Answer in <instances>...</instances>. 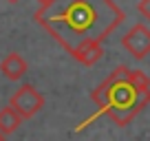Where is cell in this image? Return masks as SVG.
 Returning a JSON list of instances; mask_svg holds the SVG:
<instances>
[{
  "label": "cell",
  "mask_w": 150,
  "mask_h": 141,
  "mask_svg": "<svg viewBox=\"0 0 150 141\" xmlns=\"http://www.w3.org/2000/svg\"><path fill=\"white\" fill-rule=\"evenodd\" d=\"M33 18L66 53H73L86 40L104 42L124 22V11L112 0H49Z\"/></svg>",
  "instance_id": "1"
},
{
  "label": "cell",
  "mask_w": 150,
  "mask_h": 141,
  "mask_svg": "<svg viewBox=\"0 0 150 141\" xmlns=\"http://www.w3.org/2000/svg\"><path fill=\"white\" fill-rule=\"evenodd\" d=\"M130 70L132 68L124 64L115 66V70L91 93V99L95 102L99 113H104L119 128H124L144 106L150 104V93H139L128 82Z\"/></svg>",
  "instance_id": "2"
},
{
  "label": "cell",
  "mask_w": 150,
  "mask_h": 141,
  "mask_svg": "<svg viewBox=\"0 0 150 141\" xmlns=\"http://www.w3.org/2000/svg\"><path fill=\"white\" fill-rule=\"evenodd\" d=\"M9 106H11V108H13L22 119H31V117H35V115L42 110L44 97H42V93H40L35 86L24 84V86H20V88L11 95Z\"/></svg>",
  "instance_id": "3"
},
{
  "label": "cell",
  "mask_w": 150,
  "mask_h": 141,
  "mask_svg": "<svg viewBox=\"0 0 150 141\" xmlns=\"http://www.w3.org/2000/svg\"><path fill=\"white\" fill-rule=\"evenodd\" d=\"M122 47L130 53L135 60H144L150 53V29L146 24H135L128 29L126 35H122Z\"/></svg>",
  "instance_id": "4"
},
{
  "label": "cell",
  "mask_w": 150,
  "mask_h": 141,
  "mask_svg": "<svg viewBox=\"0 0 150 141\" xmlns=\"http://www.w3.org/2000/svg\"><path fill=\"white\" fill-rule=\"evenodd\" d=\"M71 57H73V60H77L82 66H93V64H97V62L104 57L102 42H97V40H86V42H82L80 47L71 53Z\"/></svg>",
  "instance_id": "5"
},
{
  "label": "cell",
  "mask_w": 150,
  "mask_h": 141,
  "mask_svg": "<svg viewBox=\"0 0 150 141\" xmlns=\"http://www.w3.org/2000/svg\"><path fill=\"white\" fill-rule=\"evenodd\" d=\"M27 68H29V64L20 53H9V55L2 57V62H0V73L11 82L22 80L24 73H27Z\"/></svg>",
  "instance_id": "6"
},
{
  "label": "cell",
  "mask_w": 150,
  "mask_h": 141,
  "mask_svg": "<svg viewBox=\"0 0 150 141\" xmlns=\"http://www.w3.org/2000/svg\"><path fill=\"white\" fill-rule=\"evenodd\" d=\"M20 123H22V117H20L11 106H5V108L0 110V132L5 137L11 135V132H16L20 128Z\"/></svg>",
  "instance_id": "7"
},
{
  "label": "cell",
  "mask_w": 150,
  "mask_h": 141,
  "mask_svg": "<svg viewBox=\"0 0 150 141\" xmlns=\"http://www.w3.org/2000/svg\"><path fill=\"white\" fill-rule=\"evenodd\" d=\"M132 86H135L139 93H150V77L146 75L144 70H130V77H128Z\"/></svg>",
  "instance_id": "8"
},
{
  "label": "cell",
  "mask_w": 150,
  "mask_h": 141,
  "mask_svg": "<svg viewBox=\"0 0 150 141\" xmlns=\"http://www.w3.org/2000/svg\"><path fill=\"white\" fill-rule=\"evenodd\" d=\"M137 11L144 16L146 20H150V0H139V5H137Z\"/></svg>",
  "instance_id": "9"
},
{
  "label": "cell",
  "mask_w": 150,
  "mask_h": 141,
  "mask_svg": "<svg viewBox=\"0 0 150 141\" xmlns=\"http://www.w3.org/2000/svg\"><path fill=\"white\" fill-rule=\"evenodd\" d=\"M38 2H40V7H42V5H47V2H49V0H38Z\"/></svg>",
  "instance_id": "10"
},
{
  "label": "cell",
  "mask_w": 150,
  "mask_h": 141,
  "mask_svg": "<svg viewBox=\"0 0 150 141\" xmlns=\"http://www.w3.org/2000/svg\"><path fill=\"white\" fill-rule=\"evenodd\" d=\"M0 141H5V135H2V132H0Z\"/></svg>",
  "instance_id": "11"
},
{
  "label": "cell",
  "mask_w": 150,
  "mask_h": 141,
  "mask_svg": "<svg viewBox=\"0 0 150 141\" xmlns=\"http://www.w3.org/2000/svg\"><path fill=\"white\" fill-rule=\"evenodd\" d=\"M9 2H18V0H9Z\"/></svg>",
  "instance_id": "12"
}]
</instances>
